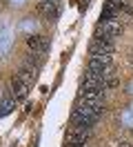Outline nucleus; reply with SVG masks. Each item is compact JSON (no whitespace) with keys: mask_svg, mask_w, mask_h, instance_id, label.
<instances>
[{"mask_svg":"<svg viewBox=\"0 0 133 147\" xmlns=\"http://www.w3.org/2000/svg\"><path fill=\"white\" fill-rule=\"evenodd\" d=\"M27 45H29V49L33 51V54L42 56L49 51V40L44 36H40V34H33V36H27Z\"/></svg>","mask_w":133,"mask_h":147,"instance_id":"obj_4","label":"nucleus"},{"mask_svg":"<svg viewBox=\"0 0 133 147\" xmlns=\"http://www.w3.org/2000/svg\"><path fill=\"white\" fill-rule=\"evenodd\" d=\"M118 11L115 9H111V7H104L102 9V13H100V22H106V20H118Z\"/></svg>","mask_w":133,"mask_h":147,"instance_id":"obj_10","label":"nucleus"},{"mask_svg":"<svg viewBox=\"0 0 133 147\" xmlns=\"http://www.w3.org/2000/svg\"><path fill=\"white\" fill-rule=\"evenodd\" d=\"M102 105H89V102H78L71 111V123L76 127H93L102 118Z\"/></svg>","mask_w":133,"mask_h":147,"instance_id":"obj_1","label":"nucleus"},{"mask_svg":"<svg viewBox=\"0 0 133 147\" xmlns=\"http://www.w3.org/2000/svg\"><path fill=\"white\" fill-rule=\"evenodd\" d=\"M38 11L44 13L47 18L55 20L60 16V2H58V0H40V2H38Z\"/></svg>","mask_w":133,"mask_h":147,"instance_id":"obj_6","label":"nucleus"},{"mask_svg":"<svg viewBox=\"0 0 133 147\" xmlns=\"http://www.w3.org/2000/svg\"><path fill=\"white\" fill-rule=\"evenodd\" d=\"M102 89H80L78 92V102H89V105H102Z\"/></svg>","mask_w":133,"mask_h":147,"instance_id":"obj_5","label":"nucleus"},{"mask_svg":"<svg viewBox=\"0 0 133 147\" xmlns=\"http://www.w3.org/2000/svg\"><path fill=\"white\" fill-rule=\"evenodd\" d=\"M122 147H131V143H122Z\"/></svg>","mask_w":133,"mask_h":147,"instance_id":"obj_14","label":"nucleus"},{"mask_svg":"<svg viewBox=\"0 0 133 147\" xmlns=\"http://www.w3.org/2000/svg\"><path fill=\"white\" fill-rule=\"evenodd\" d=\"M16 107V98H11V96H7L5 100H0V116H7V114H11V109Z\"/></svg>","mask_w":133,"mask_h":147,"instance_id":"obj_8","label":"nucleus"},{"mask_svg":"<svg viewBox=\"0 0 133 147\" xmlns=\"http://www.w3.org/2000/svg\"><path fill=\"white\" fill-rule=\"evenodd\" d=\"M58 2H60V0H58Z\"/></svg>","mask_w":133,"mask_h":147,"instance_id":"obj_15","label":"nucleus"},{"mask_svg":"<svg viewBox=\"0 0 133 147\" xmlns=\"http://www.w3.org/2000/svg\"><path fill=\"white\" fill-rule=\"evenodd\" d=\"M33 76H35V71L31 69V67H27V65H25V67H22V69L18 71V76H16V78H20V80H22V83H27V85H31Z\"/></svg>","mask_w":133,"mask_h":147,"instance_id":"obj_9","label":"nucleus"},{"mask_svg":"<svg viewBox=\"0 0 133 147\" xmlns=\"http://www.w3.org/2000/svg\"><path fill=\"white\" fill-rule=\"evenodd\" d=\"M113 40L106 36H96L93 38V42H91V47H89V54L91 56H104V54H113Z\"/></svg>","mask_w":133,"mask_h":147,"instance_id":"obj_2","label":"nucleus"},{"mask_svg":"<svg viewBox=\"0 0 133 147\" xmlns=\"http://www.w3.org/2000/svg\"><path fill=\"white\" fill-rule=\"evenodd\" d=\"M80 7H82V9H87V7H89V0H80Z\"/></svg>","mask_w":133,"mask_h":147,"instance_id":"obj_13","label":"nucleus"},{"mask_svg":"<svg viewBox=\"0 0 133 147\" xmlns=\"http://www.w3.org/2000/svg\"><path fill=\"white\" fill-rule=\"evenodd\" d=\"M104 7H111V9H115L118 13H120V11L126 9V0H106Z\"/></svg>","mask_w":133,"mask_h":147,"instance_id":"obj_11","label":"nucleus"},{"mask_svg":"<svg viewBox=\"0 0 133 147\" xmlns=\"http://www.w3.org/2000/svg\"><path fill=\"white\" fill-rule=\"evenodd\" d=\"M124 11H126V13H129V16L133 18V7H131V5H126V9H124Z\"/></svg>","mask_w":133,"mask_h":147,"instance_id":"obj_12","label":"nucleus"},{"mask_svg":"<svg viewBox=\"0 0 133 147\" xmlns=\"http://www.w3.org/2000/svg\"><path fill=\"white\" fill-rule=\"evenodd\" d=\"M122 22L120 20H106V22H100L96 29V36H106L111 38V40H115V38L122 34Z\"/></svg>","mask_w":133,"mask_h":147,"instance_id":"obj_3","label":"nucleus"},{"mask_svg":"<svg viewBox=\"0 0 133 147\" xmlns=\"http://www.w3.org/2000/svg\"><path fill=\"white\" fill-rule=\"evenodd\" d=\"M11 87H13L11 98H16V102L27 98V92H29V85H27V83H22L20 78H13V80H11Z\"/></svg>","mask_w":133,"mask_h":147,"instance_id":"obj_7","label":"nucleus"}]
</instances>
